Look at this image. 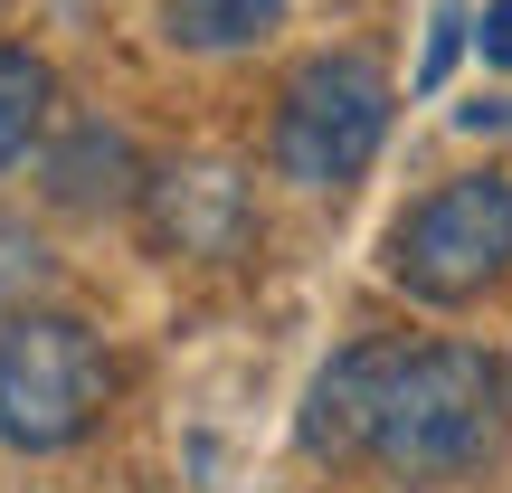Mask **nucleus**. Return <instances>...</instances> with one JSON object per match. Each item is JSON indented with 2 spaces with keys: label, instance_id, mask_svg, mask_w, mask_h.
I'll return each mask as SVG.
<instances>
[{
  "label": "nucleus",
  "instance_id": "obj_1",
  "mask_svg": "<svg viewBox=\"0 0 512 493\" xmlns=\"http://www.w3.org/2000/svg\"><path fill=\"white\" fill-rule=\"evenodd\" d=\"M503 427V370L475 342H418L380 361V408H370V456L399 484H446L494 456Z\"/></svg>",
  "mask_w": 512,
  "mask_h": 493
},
{
  "label": "nucleus",
  "instance_id": "obj_2",
  "mask_svg": "<svg viewBox=\"0 0 512 493\" xmlns=\"http://www.w3.org/2000/svg\"><path fill=\"white\" fill-rule=\"evenodd\" d=\"M389 76L370 67V57L351 48H323L304 57V67L285 76V95H275V171H285L294 190H342L370 171V152L389 143Z\"/></svg>",
  "mask_w": 512,
  "mask_h": 493
},
{
  "label": "nucleus",
  "instance_id": "obj_3",
  "mask_svg": "<svg viewBox=\"0 0 512 493\" xmlns=\"http://www.w3.org/2000/svg\"><path fill=\"white\" fill-rule=\"evenodd\" d=\"M105 342L67 313H19L0 332V446L19 456H57L105 418Z\"/></svg>",
  "mask_w": 512,
  "mask_h": 493
},
{
  "label": "nucleus",
  "instance_id": "obj_4",
  "mask_svg": "<svg viewBox=\"0 0 512 493\" xmlns=\"http://www.w3.org/2000/svg\"><path fill=\"white\" fill-rule=\"evenodd\" d=\"M503 266H512V181H494V171H465V181L427 190L389 228V275L418 304H475Z\"/></svg>",
  "mask_w": 512,
  "mask_h": 493
},
{
  "label": "nucleus",
  "instance_id": "obj_5",
  "mask_svg": "<svg viewBox=\"0 0 512 493\" xmlns=\"http://www.w3.org/2000/svg\"><path fill=\"white\" fill-rule=\"evenodd\" d=\"M152 200V238L181 247V256H228L247 238V181L228 162H181V171H152L143 181Z\"/></svg>",
  "mask_w": 512,
  "mask_h": 493
},
{
  "label": "nucleus",
  "instance_id": "obj_6",
  "mask_svg": "<svg viewBox=\"0 0 512 493\" xmlns=\"http://www.w3.org/2000/svg\"><path fill=\"white\" fill-rule=\"evenodd\" d=\"M38 171H48V200L57 209H86V219H95V209H133V200H143V181H152L114 124H76Z\"/></svg>",
  "mask_w": 512,
  "mask_h": 493
},
{
  "label": "nucleus",
  "instance_id": "obj_7",
  "mask_svg": "<svg viewBox=\"0 0 512 493\" xmlns=\"http://www.w3.org/2000/svg\"><path fill=\"white\" fill-rule=\"evenodd\" d=\"M380 361L389 351L380 342H361V351H342V361L313 380V399H304V456H370V408H380Z\"/></svg>",
  "mask_w": 512,
  "mask_h": 493
},
{
  "label": "nucleus",
  "instance_id": "obj_8",
  "mask_svg": "<svg viewBox=\"0 0 512 493\" xmlns=\"http://www.w3.org/2000/svg\"><path fill=\"white\" fill-rule=\"evenodd\" d=\"M285 19V0H162V29L200 57H228V48H256V38Z\"/></svg>",
  "mask_w": 512,
  "mask_h": 493
},
{
  "label": "nucleus",
  "instance_id": "obj_9",
  "mask_svg": "<svg viewBox=\"0 0 512 493\" xmlns=\"http://www.w3.org/2000/svg\"><path fill=\"white\" fill-rule=\"evenodd\" d=\"M48 95H57L48 57H29V48H0V171H10L19 152L38 143V124H48Z\"/></svg>",
  "mask_w": 512,
  "mask_h": 493
},
{
  "label": "nucleus",
  "instance_id": "obj_10",
  "mask_svg": "<svg viewBox=\"0 0 512 493\" xmlns=\"http://www.w3.org/2000/svg\"><path fill=\"white\" fill-rule=\"evenodd\" d=\"M38 294H48V247L29 228H0V332L19 313H38Z\"/></svg>",
  "mask_w": 512,
  "mask_h": 493
},
{
  "label": "nucleus",
  "instance_id": "obj_11",
  "mask_svg": "<svg viewBox=\"0 0 512 493\" xmlns=\"http://www.w3.org/2000/svg\"><path fill=\"white\" fill-rule=\"evenodd\" d=\"M456 48H465V0H437V19H427V57H418V95H437V86H446Z\"/></svg>",
  "mask_w": 512,
  "mask_h": 493
},
{
  "label": "nucleus",
  "instance_id": "obj_12",
  "mask_svg": "<svg viewBox=\"0 0 512 493\" xmlns=\"http://www.w3.org/2000/svg\"><path fill=\"white\" fill-rule=\"evenodd\" d=\"M475 48L494 57V67H512V0H484V29H475Z\"/></svg>",
  "mask_w": 512,
  "mask_h": 493
}]
</instances>
